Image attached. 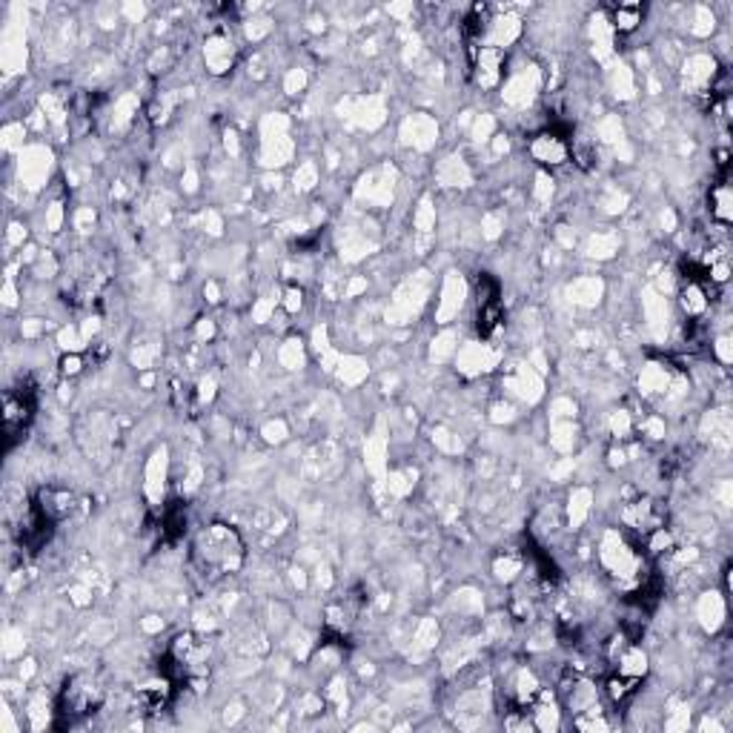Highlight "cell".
<instances>
[{
    "label": "cell",
    "mask_w": 733,
    "mask_h": 733,
    "mask_svg": "<svg viewBox=\"0 0 733 733\" xmlns=\"http://www.w3.org/2000/svg\"><path fill=\"white\" fill-rule=\"evenodd\" d=\"M293 155V144L286 138V118L284 115H269L264 121V152L261 158L266 166H281Z\"/></svg>",
    "instance_id": "obj_1"
},
{
    "label": "cell",
    "mask_w": 733,
    "mask_h": 733,
    "mask_svg": "<svg viewBox=\"0 0 733 733\" xmlns=\"http://www.w3.org/2000/svg\"><path fill=\"white\" fill-rule=\"evenodd\" d=\"M424 295H427V281L424 278H413L404 284L398 293H395V301H393V310L387 313V318L393 324H404L407 318H413V313H418V306L424 304Z\"/></svg>",
    "instance_id": "obj_2"
},
{
    "label": "cell",
    "mask_w": 733,
    "mask_h": 733,
    "mask_svg": "<svg viewBox=\"0 0 733 733\" xmlns=\"http://www.w3.org/2000/svg\"><path fill=\"white\" fill-rule=\"evenodd\" d=\"M602 562L607 565V570H613L616 576H630L636 570V558L627 550V545L622 542L616 533H607L602 542Z\"/></svg>",
    "instance_id": "obj_3"
},
{
    "label": "cell",
    "mask_w": 733,
    "mask_h": 733,
    "mask_svg": "<svg viewBox=\"0 0 733 733\" xmlns=\"http://www.w3.org/2000/svg\"><path fill=\"white\" fill-rule=\"evenodd\" d=\"M493 364H496V353L490 350L487 344H467V346H461V350H458V370L465 375L487 373Z\"/></svg>",
    "instance_id": "obj_4"
},
{
    "label": "cell",
    "mask_w": 733,
    "mask_h": 733,
    "mask_svg": "<svg viewBox=\"0 0 733 733\" xmlns=\"http://www.w3.org/2000/svg\"><path fill=\"white\" fill-rule=\"evenodd\" d=\"M393 169H378V172H370V175L364 178V184L358 186V198H366L373 204H387L393 198Z\"/></svg>",
    "instance_id": "obj_5"
},
{
    "label": "cell",
    "mask_w": 733,
    "mask_h": 733,
    "mask_svg": "<svg viewBox=\"0 0 733 733\" xmlns=\"http://www.w3.org/2000/svg\"><path fill=\"white\" fill-rule=\"evenodd\" d=\"M401 132H404V141L413 144L416 149H430L436 144L438 126L433 118H427V115H413V118H407Z\"/></svg>",
    "instance_id": "obj_6"
},
{
    "label": "cell",
    "mask_w": 733,
    "mask_h": 733,
    "mask_svg": "<svg viewBox=\"0 0 733 733\" xmlns=\"http://www.w3.org/2000/svg\"><path fill=\"white\" fill-rule=\"evenodd\" d=\"M536 69H527V72H518L510 78V84L505 86V101L507 104H516V106H522L533 98V89H536Z\"/></svg>",
    "instance_id": "obj_7"
},
{
    "label": "cell",
    "mask_w": 733,
    "mask_h": 733,
    "mask_svg": "<svg viewBox=\"0 0 733 733\" xmlns=\"http://www.w3.org/2000/svg\"><path fill=\"white\" fill-rule=\"evenodd\" d=\"M461 301H465V284H461L458 275H450L444 284V293H441V304H438V321H450L458 310Z\"/></svg>",
    "instance_id": "obj_8"
},
{
    "label": "cell",
    "mask_w": 733,
    "mask_h": 733,
    "mask_svg": "<svg viewBox=\"0 0 733 733\" xmlns=\"http://www.w3.org/2000/svg\"><path fill=\"white\" fill-rule=\"evenodd\" d=\"M533 155L542 164H562L567 158V146L562 144V138H556V135H542V138H536V144H533Z\"/></svg>",
    "instance_id": "obj_9"
},
{
    "label": "cell",
    "mask_w": 733,
    "mask_h": 733,
    "mask_svg": "<svg viewBox=\"0 0 733 733\" xmlns=\"http://www.w3.org/2000/svg\"><path fill=\"white\" fill-rule=\"evenodd\" d=\"M699 619H702L705 630H719V625L725 619V599L719 593H705L699 599Z\"/></svg>",
    "instance_id": "obj_10"
},
{
    "label": "cell",
    "mask_w": 733,
    "mask_h": 733,
    "mask_svg": "<svg viewBox=\"0 0 733 733\" xmlns=\"http://www.w3.org/2000/svg\"><path fill=\"white\" fill-rule=\"evenodd\" d=\"M164 478H166V450H158L149 458L146 467V493L152 501H158L164 493Z\"/></svg>",
    "instance_id": "obj_11"
},
{
    "label": "cell",
    "mask_w": 733,
    "mask_h": 733,
    "mask_svg": "<svg viewBox=\"0 0 733 733\" xmlns=\"http://www.w3.org/2000/svg\"><path fill=\"white\" fill-rule=\"evenodd\" d=\"M353 118L366 126V129H373L384 121V104L375 98V95H370V98H358L355 101V109H353Z\"/></svg>",
    "instance_id": "obj_12"
},
{
    "label": "cell",
    "mask_w": 733,
    "mask_h": 733,
    "mask_svg": "<svg viewBox=\"0 0 733 733\" xmlns=\"http://www.w3.org/2000/svg\"><path fill=\"white\" fill-rule=\"evenodd\" d=\"M229 61H233V43L224 41V37H212L206 43V63L212 72H226Z\"/></svg>",
    "instance_id": "obj_13"
},
{
    "label": "cell",
    "mask_w": 733,
    "mask_h": 733,
    "mask_svg": "<svg viewBox=\"0 0 733 733\" xmlns=\"http://www.w3.org/2000/svg\"><path fill=\"white\" fill-rule=\"evenodd\" d=\"M713 78V61L705 55H696V57H690V61L685 63V81L690 86H705L710 84Z\"/></svg>",
    "instance_id": "obj_14"
},
{
    "label": "cell",
    "mask_w": 733,
    "mask_h": 733,
    "mask_svg": "<svg viewBox=\"0 0 733 733\" xmlns=\"http://www.w3.org/2000/svg\"><path fill=\"white\" fill-rule=\"evenodd\" d=\"M599 295H602V281L599 278H578V281L570 284V298L576 304L590 306V304L599 301Z\"/></svg>",
    "instance_id": "obj_15"
},
{
    "label": "cell",
    "mask_w": 733,
    "mask_h": 733,
    "mask_svg": "<svg viewBox=\"0 0 733 733\" xmlns=\"http://www.w3.org/2000/svg\"><path fill=\"white\" fill-rule=\"evenodd\" d=\"M438 181L447 184V186H465L470 181V172L465 166L461 158H447L444 164L438 166Z\"/></svg>",
    "instance_id": "obj_16"
},
{
    "label": "cell",
    "mask_w": 733,
    "mask_h": 733,
    "mask_svg": "<svg viewBox=\"0 0 733 733\" xmlns=\"http://www.w3.org/2000/svg\"><path fill=\"white\" fill-rule=\"evenodd\" d=\"M46 169H49V155H46V152L43 149H29L26 161H23V172H26L29 186H37V181L46 175Z\"/></svg>",
    "instance_id": "obj_17"
},
{
    "label": "cell",
    "mask_w": 733,
    "mask_h": 733,
    "mask_svg": "<svg viewBox=\"0 0 733 733\" xmlns=\"http://www.w3.org/2000/svg\"><path fill=\"white\" fill-rule=\"evenodd\" d=\"M645 310H647V321L656 333H662V324H667V304L662 295L647 293L645 295Z\"/></svg>",
    "instance_id": "obj_18"
},
{
    "label": "cell",
    "mask_w": 733,
    "mask_h": 733,
    "mask_svg": "<svg viewBox=\"0 0 733 733\" xmlns=\"http://www.w3.org/2000/svg\"><path fill=\"white\" fill-rule=\"evenodd\" d=\"M516 35H518V21H516V17H501V21L493 23L490 43H493V49L496 46H505V43L516 41Z\"/></svg>",
    "instance_id": "obj_19"
},
{
    "label": "cell",
    "mask_w": 733,
    "mask_h": 733,
    "mask_svg": "<svg viewBox=\"0 0 733 733\" xmlns=\"http://www.w3.org/2000/svg\"><path fill=\"white\" fill-rule=\"evenodd\" d=\"M707 430H710V438L716 441V444L727 447V436H730V418L725 410H716V413H710L707 416Z\"/></svg>",
    "instance_id": "obj_20"
},
{
    "label": "cell",
    "mask_w": 733,
    "mask_h": 733,
    "mask_svg": "<svg viewBox=\"0 0 733 733\" xmlns=\"http://www.w3.org/2000/svg\"><path fill=\"white\" fill-rule=\"evenodd\" d=\"M619 670H622V676H633V679H639L642 673L647 670V659H645V653H642V650H627V653L622 656V665H619Z\"/></svg>",
    "instance_id": "obj_21"
},
{
    "label": "cell",
    "mask_w": 733,
    "mask_h": 733,
    "mask_svg": "<svg viewBox=\"0 0 733 733\" xmlns=\"http://www.w3.org/2000/svg\"><path fill=\"white\" fill-rule=\"evenodd\" d=\"M665 387H667V373L659 370V366H645L642 370V390L647 395H653V393H665Z\"/></svg>",
    "instance_id": "obj_22"
},
{
    "label": "cell",
    "mask_w": 733,
    "mask_h": 733,
    "mask_svg": "<svg viewBox=\"0 0 733 733\" xmlns=\"http://www.w3.org/2000/svg\"><path fill=\"white\" fill-rule=\"evenodd\" d=\"M642 23V9L639 6H619L616 9V17H613V26L619 32H630Z\"/></svg>",
    "instance_id": "obj_23"
},
{
    "label": "cell",
    "mask_w": 733,
    "mask_h": 733,
    "mask_svg": "<svg viewBox=\"0 0 733 733\" xmlns=\"http://www.w3.org/2000/svg\"><path fill=\"white\" fill-rule=\"evenodd\" d=\"M338 375H341L344 384H358V381L366 375V364H364L361 358H344Z\"/></svg>",
    "instance_id": "obj_24"
},
{
    "label": "cell",
    "mask_w": 733,
    "mask_h": 733,
    "mask_svg": "<svg viewBox=\"0 0 733 733\" xmlns=\"http://www.w3.org/2000/svg\"><path fill=\"white\" fill-rule=\"evenodd\" d=\"M587 507H590V493L587 490H576L570 496V522L573 525H582L585 516H587Z\"/></svg>",
    "instance_id": "obj_25"
},
{
    "label": "cell",
    "mask_w": 733,
    "mask_h": 733,
    "mask_svg": "<svg viewBox=\"0 0 733 733\" xmlns=\"http://www.w3.org/2000/svg\"><path fill=\"white\" fill-rule=\"evenodd\" d=\"M610 84L616 89V95H622V98H630L633 95V78L625 66H613L610 69Z\"/></svg>",
    "instance_id": "obj_26"
},
{
    "label": "cell",
    "mask_w": 733,
    "mask_h": 733,
    "mask_svg": "<svg viewBox=\"0 0 733 733\" xmlns=\"http://www.w3.org/2000/svg\"><path fill=\"white\" fill-rule=\"evenodd\" d=\"M682 304H685V310H687L690 315L702 313L705 306H707V301H705V295H702V289H699L696 284H690V286L685 289V298H682Z\"/></svg>",
    "instance_id": "obj_27"
},
{
    "label": "cell",
    "mask_w": 733,
    "mask_h": 733,
    "mask_svg": "<svg viewBox=\"0 0 733 733\" xmlns=\"http://www.w3.org/2000/svg\"><path fill=\"white\" fill-rule=\"evenodd\" d=\"M587 249H590L593 258H610L616 253V238L613 235H596Z\"/></svg>",
    "instance_id": "obj_28"
},
{
    "label": "cell",
    "mask_w": 733,
    "mask_h": 733,
    "mask_svg": "<svg viewBox=\"0 0 733 733\" xmlns=\"http://www.w3.org/2000/svg\"><path fill=\"white\" fill-rule=\"evenodd\" d=\"M301 361H304L301 344H298V341H286V344H284V350H281V364L289 366V370H295V366H301Z\"/></svg>",
    "instance_id": "obj_29"
},
{
    "label": "cell",
    "mask_w": 733,
    "mask_h": 733,
    "mask_svg": "<svg viewBox=\"0 0 733 733\" xmlns=\"http://www.w3.org/2000/svg\"><path fill=\"white\" fill-rule=\"evenodd\" d=\"M366 458H370L373 470H381V465H384V438L381 436L366 441Z\"/></svg>",
    "instance_id": "obj_30"
},
{
    "label": "cell",
    "mask_w": 733,
    "mask_h": 733,
    "mask_svg": "<svg viewBox=\"0 0 733 733\" xmlns=\"http://www.w3.org/2000/svg\"><path fill=\"white\" fill-rule=\"evenodd\" d=\"M453 341H456L453 333H444V335H441V338L433 344V358H436V361H444L447 355H453V350H456V344H453Z\"/></svg>",
    "instance_id": "obj_31"
},
{
    "label": "cell",
    "mask_w": 733,
    "mask_h": 733,
    "mask_svg": "<svg viewBox=\"0 0 733 733\" xmlns=\"http://www.w3.org/2000/svg\"><path fill=\"white\" fill-rule=\"evenodd\" d=\"M295 186H301V189H313L315 186V166L313 164H304L295 172Z\"/></svg>",
    "instance_id": "obj_32"
},
{
    "label": "cell",
    "mask_w": 733,
    "mask_h": 733,
    "mask_svg": "<svg viewBox=\"0 0 733 733\" xmlns=\"http://www.w3.org/2000/svg\"><path fill=\"white\" fill-rule=\"evenodd\" d=\"M713 201H716L713 212H716V215H719L722 221H727V218H730V195H727V189H719L716 195H713Z\"/></svg>",
    "instance_id": "obj_33"
},
{
    "label": "cell",
    "mask_w": 733,
    "mask_h": 733,
    "mask_svg": "<svg viewBox=\"0 0 733 733\" xmlns=\"http://www.w3.org/2000/svg\"><path fill=\"white\" fill-rule=\"evenodd\" d=\"M516 573H518V562H513V558H501V562H496V576L505 578V582H510Z\"/></svg>",
    "instance_id": "obj_34"
},
{
    "label": "cell",
    "mask_w": 733,
    "mask_h": 733,
    "mask_svg": "<svg viewBox=\"0 0 733 733\" xmlns=\"http://www.w3.org/2000/svg\"><path fill=\"white\" fill-rule=\"evenodd\" d=\"M710 29H713V14L699 6L696 9V26H693V32H696V35H707Z\"/></svg>",
    "instance_id": "obj_35"
},
{
    "label": "cell",
    "mask_w": 733,
    "mask_h": 733,
    "mask_svg": "<svg viewBox=\"0 0 733 733\" xmlns=\"http://www.w3.org/2000/svg\"><path fill=\"white\" fill-rule=\"evenodd\" d=\"M536 693V679L530 676V673H522V676H518V699H530Z\"/></svg>",
    "instance_id": "obj_36"
},
{
    "label": "cell",
    "mask_w": 733,
    "mask_h": 733,
    "mask_svg": "<svg viewBox=\"0 0 733 733\" xmlns=\"http://www.w3.org/2000/svg\"><path fill=\"white\" fill-rule=\"evenodd\" d=\"M284 436H286V427H284L281 421L266 424V427H264V438H266V441H284Z\"/></svg>",
    "instance_id": "obj_37"
},
{
    "label": "cell",
    "mask_w": 733,
    "mask_h": 733,
    "mask_svg": "<svg viewBox=\"0 0 733 733\" xmlns=\"http://www.w3.org/2000/svg\"><path fill=\"white\" fill-rule=\"evenodd\" d=\"M538 727H545V730L558 727V719H556V710L553 707H542V710H538Z\"/></svg>",
    "instance_id": "obj_38"
},
{
    "label": "cell",
    "mask_w": 733,
    "mask_h": 733,
    "mask_svg": "<svg viewBox=\"0 0 733 733\" xmlns=\"http://www.w3.org/2000/svg\"><path fill=\"white\" fill-rule=\"evenodd\" d=\"M610 427H613V433L625 436V433H627V427H630V418H627V413H616V416H613V421H610Z\"/></svg>",
    "instance_id": "obj_39"
},
{
    "label": "cell",
    "mask_w": 733,
    "mask_h": 733,
    "mask_svg": "<svg viewBox=\"0 0 733 733\" xmlns=\"http://www.w3.org/2000/svg\"><path fill=\"white\" fill-rule=\"evenodd\" d=\"M301 86H304V72H298V69H295V72H289V78H286V92H289V95H295Z\"/></svg>",
    "instance_id": "obj_40"
},
{
    "label": "cell",
    "mask_w": 733,
    "mask_h": 733,
    "mask_svg": "<svg viewBox=\"0 0 733 733\" xmlns=\"http://www.w3.org/2000/svg\"><path fill=\"white\" fill-rule=\"evenodd\" d=\"M716 355H719L722 364H730V358H733V353H730V338H719L716 341Z\"/></svg>",
    "instance_id": "obj_41"
},
{
    "label": "cell",
    "mask_w": 733,
    "mask_h": 733,
    "mask_svg": "<svg viewBox=\"0 0 733 733\" xmlns=\"http://www.w3.org/2000/svg\"><path fill=\"white\" fill-rule=\"evenodd\" d=\"M266 29H269V23H266V21H249V26H246V35H249V37H261Z\"/></svg>",
    "instance_id": "obj_42"
},
{
    "label": "cell",
    "mask_w": 733,
    "mask_h": 733,
    "mask_svg": "<svg viewBox=\"0 0 733 733\" xmlns=\"http://www.w3.org/2000/svg\"><path fill=\"white\" fill-rule=\"evenodd\" d=\"M490 129H493V121H490V118H481V121L476 124V138H478V141H485L487 135H490Z\"/></svg>",
    "instance_id": "obj_43"
},
{
    "label": "cell",
    "mask_w": 733,
    "mask_h": 733,
    "mask_svg": "<svg viewBox=\"0 0 733 733\" xmlns=\"http://www.w3.org/2000/svg\"><path fill=\"white\" fill-rule=\"evenodd\" d=\"M63 370H66V373H78V370H81V361H78V355L66 358V361H63Z\"/></svg>",
    "instance_id": "obj_44"
},
{
    "label": "cell",
    "mask_w": 733,
    "mask_h": 733,
    "mask_svg": "<svg viewBox=\"0 0 733 733\" xmlns=\"http://www.w3.org/2000/svg\"><path fill=\"white\" fill-rule=\"evenodd\" d=\"M286 298H289V301H286L289 310H298V306H301V293H289Z\"/></svg>",
    "instance_id": "obj_45"
},
{
    "label": "cell",
    "mask_w": 733,
    "mask_h": 733,
    "mask_svg": "<svg viewBox=\"0 0 733 733\" xmlns=\"http://www.w3.org/2000/svg\"><path fill=\"white\" fill-rule=\"evenodd\" d=\"M713 278H716V281H725V278H727V266H725V264H719L716 269H713Z\"/></svg>",
    "instance_id": "obj_46"
}]
</instances>
